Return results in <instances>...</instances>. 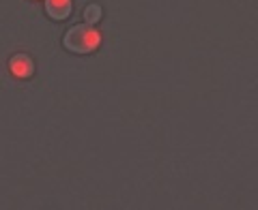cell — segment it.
I'll list each match as a JSON object with an SVG mask.
<instances>
[{
    "label": "cell",
    "instance_id": "6da1fadb",
    "mask_svg": "<svg viewBox=\"0 0 258 210\" xmlns=\"http://www.w3.org/2000/svg\"><path fill=\"white\" fill-rule=\"evenodd\" d=\"M101 45V35L93 24H76L62 35V47L71 54H93Z\"/></svg>",
    "mask_w": 258,
    "mask_h": 210
},
{
    "label": "cell",
    "instance_id": "7a4b0ae2",
    "mask_svg": "<svg viewBox=\"0 0 258 210\" xmlns=\"http://www.w3.org/2000/svg\"><path fill=\"white\" fill-rule=\"evenodd\" d=\"M9 71L20 79L32 77V73H35V60H32L28 54H24V52L15 54V56H11V60H9Z\"/></svg>",
    "mask_w": 258,
    "mask_h": 210
},
{
    "label": "cell",
    "instance_id": "3957f363",
    "mask_svg": "<svg viewBox=\"0 0 258 210\" xmlns=\"http://www.w3.org/2000/svg\"><path fill=\"white\" fill-rule=\"evenodd\" d=\"M43 9L47 13V18L54 22H64L74 13V3L71 0H45Z\"/></svg>",
    "mask_w": 258,
    "mask_h": 210
},
{
    "label": "cell",
    "instance_id": "277c9868",
    "mask_svg": "<svg viewBox=\"0 0 258 210\" xmlns=\"http://www.w3.org/2000/svg\"><path fill=\"white\" fill-rule=\"evenodd\" d=\"M82 15H84V22H88V24H93V26H95L97 22H101L103 9H101V5H97V3H91V5H86V7H84Z\"/></svg>",
    "mask_w": 258,
    "mask_h": 210
}]
</instances>
